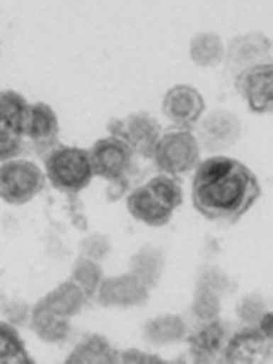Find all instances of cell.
Masks as SVG:
<instances>
[{
  "label": "cell",
  "mask_w": 273,
  "mask_h": 364,
  "mask_svg": "<svg viewBox=\"0 0 273 364\" xmlns=\"http://www.w3.org/2000/svg\"><path fill=\"white\" fill-rule=\"evenodd\" d=\"M193 171V205L208 221L238 223L262 196L255 173L229 156H208Z\"/></svg>",
  "instance_id": "cell-1"
},
{
  "label": "cell",
  "mask_w": 273,
  "mask_h": 364,
  "mask_svg": "<svg viewBox=\"0 0 273 364\" xmlns=\"http://www.w3.org/2000/svg\"><path fill=\"white\" fill-rule=\"evenodd\" d=\"M43 171L46 180L55 188L69 196H75L89 187L94 178L89 151L81 149V147L57 146L46 152Z\"/></svg>",
  "instance_id": "cell-2"
},
{
  "label": "cell",
  "mask_w": 273,
  "mask_h": 364,
  "mask_svg": "<svg viewBox=\"0 0 273 364\" xmlns=\"http://www.w3.org/2000/svg\"><path fill=\"white\" fill-rule=\"evenodd\" d=\"M201 149L195 134L188 129H173L159 137L152 159L159 173L171 176L186 175L199 166Z\"/></svg>",
  "instance_id": "cell-3"
},
{
  "label": "cell",
  "mask_w": 273,
  "mask_h": 364,
  "mask_svg": "<svg viewBox=\"0 0 273 364\" xmlns=\"http://www.w3.org/2000/svg\"><path fill=\"white\" fill-rule=\"evenodd\" d=\"M46 176L35 161L14 158L0 163V200L24 205L45 188Z\"/></svg>",
  "instance_id": "cell-4"
},
{
  "label": "cell",
  "mask_w": 273,
  "mask_h": 364,
  "mask_svg": "<svg viewBox=\"0 0 273 364\" xmlns=\"http://www.w3.org/2000/svg\"><path fill=\"white\" fill-rule=\"evenodd\" d=\"M87 151L91 156L94 176L115 185H121L128 180L135 154L121 139L108 135V137L98 139Z\"/></svg>",
  "instance_id": "cell-5"
},
{
  "label": "cell",
  "mask_w": 273,
  "mask_h": 364,
  "mask_svg": "<svg viewBox=\"0 0 273 364\" xmlns=\"http://www.w3.org/2000/svg\"><path fill=\"white\" fill-rule=\"evenodd\" d=\"M108 129L109 135L121 139L133 154L145 159L152 158L155 144L162 134L159 122L145 112L128 113L123 118H115Z\"/></svg>",
  "instance_id": "cell-6"
},
{
  "label": "cell",
  "mask_w": 273,
  "mask_h": 364,
  "mask_svg": "<svg viewBox=\"0 0 273 364\" xmlns=\"http://www.w3.org/2000/svg\"><path fill=\"white\" fill-rule=\"evenodd\" d=\"M196 141L201 151L210 154H221V152L236 146L243 134V125L236 113L229 109L218 108L210 112L208 115L200 118L196 124Z\"/></svg>",
  "instance_id": "cell-7"
},
{
  "label": "cell",
  "mask_w": 273,
  "mask_h": 364,
  "mask_svg": "<svg viewBox=\"0 0 273 364\" xmlns=\"http://www.w3.org/2000/svg\"><path fill=\"white\" fill-rule=\"evenodd\" d=\"M272 62V40L264 33H243L229 41L225 46V70L234 74Z\"/></svg>",
  "instance_id": "cell-8"
},
{
  "label": "cell",
  "mask_w": 273,
  "mask_h": 364,
  "mask_svg": "<svg viewBox=\"0 0 273 364\" xmlns=\"http://www.w3.org/2000/svg\"><path fill=\"white\" fill-rule=\"evenodd\" d=\"M236 91L245 98L247 107L256 115L273 112V63L246 69L234 77Z\"/></svg>",
  "instance_id": "cell-9"
},
{
  "label": "cell",
  "mask_w": 273,
  "mask_h": 364,
  "mask_svg": "<svg viewBox=\"0 0 273 364\" xmlns=\"http://www.w3.org/2000/svg\"><path fill=\"white\" fill-rule=\"evenodd\" d=\"M161 109L176 129L190 130L204 117L205 100L190 84H176L164 95Z\"/></svg>",
  "instance_id": "cell-10"
},
{
  "label": "cell",
  "mask_w": 273,
  "mask_h": 364,
  "mask_svg": "<svg viewBox=\"0 0 273 364\" xmlns=\"http://www.w3.org/2000/svg\"><path fill=\"white\" fill-rule=\"evenodd\" d=\"M150 289L142 284L133 274H121L103 279L94 298L106 308H135L149 299Z\"/></svg>",
  "instance_id": "cell-11"
},
{
  "label": "cell",
  "mask_w": 273,
  "mask_h": 364,
  "mask_svg": "<svg viewBox=\"0 0 273 364\" xmlns=\"http://www.w3.org/2000/svg\"><path fill=\"white\" fill-rule=\"evenodd\" d=\"M58 137L60 122L55 109L43 101L33 103L24 139H28L38 152H50L58 146Z\"/></svg>",
  "instance_id": "cell-12"
},
{
  "label": "cell",
  "mask_w": 273,
  "mask_h": 364,
  "mask_svg": "<svg viewBox=\"0 0 273 364\" xmlns=\"http://www.w3.org/2000/svg\"><path fill=\"white\" fill-rule=\"evenodd\" d=\"M272 355V338L264 337L256 327L239 332L225 347V359L229 363H258V359Z\"/></svg>",
  "instance_id": "cell-13"
},
{
  "label": "cell",
  "mask_w": 273,
  "mask_h": 364,
  "mask_svg": "<svg viewBox=\"0 0 273 364\" xmlns=\"http://www.w3.org/2000/svg\"><path fill=\"white\" fill-rule=\"evenodd\" d=\"M127 209L130 215L149 228H162L173 219V210L155 198L150 190L142 185L130 192L127 197Z\"/></svg>",
  "instance_id": "cell-14"
},
{
  "label": "cell",
  "mask_w": 273,
  "mask_h": 364,
  "mask_svg": "<svg viewBox=\"0 0 273 364\" xmlns=\"http://www.w3.org/2000/svg\"><path fill=\"white\" fill-rule=\"evenodd\" d=\"M40 301L55 315L70 320L86 306V303L89 301V296L84 293L72 279H69V281L55 287L53 291H50Z\"/></svg>",
  "instance_id": "cell-15"
},
{
  "label": "cell",
  "mask_w": 273,
  "mask_h": 364,
  "mask_svg": "<svg viewBox=\"0 0 273 364\" xmlns=\"http://www.w3.org/2000/svg\"><path fill=\"white\" fill-rule=\"evenodd\" d=\"M130 274H133L142 284L154 289L161 282L164 269H166V258L161 248L154 245H145L130 258Z\"/></svg>",
  "instance_id": "cell-16"
},
{
  "label": "cell",
  "mask_w": 273,
  "mask_h": 364,
  "mask_svg": "<svg viewBox=\"0 0 273 364\" xmlns=\"http://www.w3.org/2000/svg\"><path fill=\"white\" fill-rule=\"evenodd\" d=\"M31 103L23 95L12 89L0 91V127L11 134L24 139Z\"/></svg>",
  "instance_id": "cell-17"
},
{
  "label": "cell",
  "mask_w": 273,
  "mask_h": 364,
  "mask_svg": "<svg viewBox=\"0 0 273 364\" xmlns=\"http://www.w3.org/2000/svg\"><path fill=\"white\" fill-rule=\"evenodd\" d=\"M186 337V323L182 316L166 313L150 318L144 325V338L152 346H171Z\"/></svg>",
  "instance_id": "cell-18"
},
{
  "label": "cell",
  "mask_w": 273,
  "mask_h": 364,
  "mask_svg": "<svg viewBox=\"0 0 273 364\" xmlns=\"http://www.w3.org/2000/svg\"><path fill=\"white\" fill-rule=\"evenodd\" d=\"M188 55L195 65L210 69V67H217L224 62L225 45L217 33L200 31L191 38Z\"/></svg>",
  "instance_id": "cell-19"
},
{
  "label": "cell",
  "mask_w": 273,
  "mask_h": 364,
  "mask_svg": "<svg viewBox=\"0 0 273 364\" xmlns=\"http://www.w3.org/2000/svg\"><path fill=\"white\" fill-rule=\"evenodd\" d=\"M225 336L228 330L221 320H210L200 330H196L193 336L188 338L193 358L196 361H205V359L213 358L218 350L225 344Z\"/></svg>",
  "instance_id": "cell-20"
},
{
  "label": "cell",
  "mask_w": 273,
  "mask_h": 364,
  "mask_svg": "<svg viewBox=\"0 0 273 364\" xmlns=\"http://www.w3.org/2000/svg\"><path fill=\"white\" fill-rule=\"evenodd\" d=\"M31 328L41 341L57 344L69 337L70 320L55 315L43 303L38 301L31 311Z\"/></svg>",
  "instance_id": "cell-21"
},
{
  "label": "cell",
  "mask_w": 273,
  "mask_h": 364,
  "mask_svg": "<svg viewBox=\"0 0 273 364\" xmlns=\"http://www.w3.org/2000/svg\"><path fill=\"white\" fill-rule=\"evenodd\" d=\"M69 364H108L120 363V353L111 347V344L103 336H89L79 342L72 350V354L67 358Z\"/></svg>",
  "instance_id": "cell-22"
},
{
  "label": "cell",
  "mask_w": 273,
  "mask_h": 364,
  "mask_svg": "<svg viewBox=\"0 0 273 364\" xmlns=\"http://www.w3.org/2000/svg\"><path fill=\"white\" fill-rule=\"evenodd\" d=\"M145 187L150 190V193L157 198L161 204H164L167 209H171L174 213L178 207L183 204V188L179 183L178 176L166 175V173H159L150 178L145 183Z\"/></svg>",
  "instance_id": "cell-23"
},
{
  "label": "cell",
  "mask_w": 273,
  "mask_h": 364,
  "mask_svg": "<svg viewBox=\"0 0 273 364\" xmlns=\"http://www.w3.org/2000/svg\"><path fill=\"white\" fill-rule=\"evenodd\" d=\"M70 279L77 284L81 289L91 298H94L98 293L101 282H103V269H101L99 262L89 260L86 257H79L74 264V270Z\"/></svg>",
  "instance_id": "cell-24"
},
{
  "label": "cell",
  "mask_w": 273,
  "mask_h": 364,
  "mask_svg": "<svg viewBox=\"0 0 273 364\" xmlns=\"http://www.w3.org/2000/svg\"><path fill=\"white\" fill-rule=\"evenodd\" d=\"M221 303L222 296L216 293V291L208 289L205 286H196L195 298H193V313H195L196 318L210 321L218 318V313H221Z\"/></svg>",
  "instance_id": "cell-25"
},
{
  "label": "cell",
  "mask_w": 273,
  "mask_h": 364,
  "mask_svg": "<svg viewBox=\"0 0 273 364\" xmlns=\"http://www.w3.org/2000/svg\"><path fill=\"white\" fill-rule=\"evenodd\" d=\"M79 250H81V257L101 262L111 253V241L106 235L96 232V235H89L87 238H84L79 245Z\"/></svg>",
  "instance_id": "cell-26"
},
{
  "label": "cell",
  "mask_w": 273,
  "mask_h": 364,
  "mask_svg": "<svg viewBox=\"0 0 273 364\" xmlns=\"http://www.w3.org/2000/svg\"><path fill=\"white\" fill-rule=\"evenodd\" d=\"M267 303L260 296H247L238 306V316L250 327H256L262 316L267 313Z\"/></svg>",
  "instance_id": "cell-27"
},
{
  "label": "cell",
  "mask_w": 273,
  "mask_h": 364,
  "mask_svg": "<svg viewBox=\"0 0 273 364\" xmlns=\"http://www.w3.org/2000/svg\"><path fill=\"white\" fill-rule=\"evenodd\" d=\"M21 149H23V137H18L0 127V163L18 158Z\"/></svg>",
  "instance_id": "cell-28"
},
{
  "label": "cell",
  "mask_w": 273,
  "mask_h": 364,
  "mask_svg": "<svg viewBox=\"0 0 273 364\" xmlns=\"http://www.w3.org/2000/svg\"><path fill=\"white\" fill-rule=\"evenodd\" d=\"M120 363H138V364H159L164 363L162 358L155 354L142 353L138 349H128L125 353H120Z\"/></svg>",
  "instance_id": "cell-29"
},
{
  "label": "cell",
  "mask_w": 273,
  "mask_h": 364,
  "mask_svg": "<svg viewBox=\"0 0 273 364\" xmlns=\"http://www.w3.org/2000/svg\"><path fill=\"white\" fill-rule=\"evenodd\" d=\"M256 328H258L264 337L273 338V315H272V311L264 313V315L262 316V320H260L258 325H256Z\"/></svg>",
  "instance_id": "cell-30"
}]
</instances>
